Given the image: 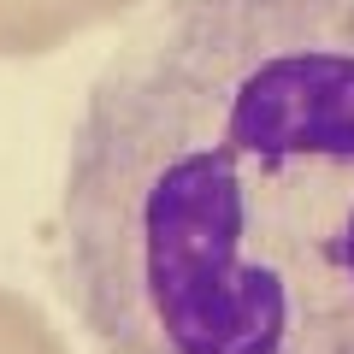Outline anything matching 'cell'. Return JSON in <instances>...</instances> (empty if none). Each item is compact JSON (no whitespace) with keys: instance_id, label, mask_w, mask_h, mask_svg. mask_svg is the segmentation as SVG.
<instances>
[{"instance_id":"obj_1","label":"cell","mask_w":354,"mask_h":354,"mask_svg":"<svg viewBox=\"0 0 354 354\" xmlns=\"http://www.w3.org/2000/svg\"><path fill=\"white\" fill-rule=\"evenodd\" d=\"M53 278L101 354H354V0H160L71 124Z\"/></svg>"}]
</instances>
